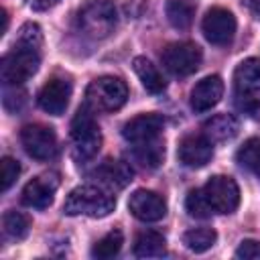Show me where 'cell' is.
Segmentation results:
<instances>
[{"label": "cell", "instance_id": "cell-23", "mask_svg": "<svg viewBox=\"0 0 260 260\" xmlns=\"http://www.w3.org/2000/svg\"><path fill=\"white\" fill-rule=\"evenodd\" d=\"M122 244H124V236L120 230H112L108 232L104 238H100L93 248H91V256L93 258H100V260H108V258H114L120 250H122Z\"/></svg>", "mask_w": 260, "mask_h": 260}, {"label": "cell", "instance_id": "cell-1", "mask_svg": "<svg viewBox=\"0 0 260 260\" xmlns=\"http://www.w3.org/2000/svg\"><path fill=\"white\" fill-rule=\"evenodd\" d=\"M41 47H43L41 26L35 22H26L18 30L14 49L2 57L0 77H2L4 85H22L39 71Z\"/></svg>", "mask_w": 260, "mask_h": 260}, {"label": "cell", "instance_id": "cell-6", "mask_svg": "<svg viewBox=\"0 0 260 260\" xmlns=\"http://www.w3.org/2000/svg\"><path fill=\"white\" fill-rule=\"evenodd\" d=\"M203 53L195 43L181 41V43H171L162 51V65L167 67L169 73L177 77H187L195 73L201 65Z\"/></svg>", "mask_w": 260, "mask_h": 260}, {"label": "cell", "instance_id": "cell-5", "mask_svg": "<svg viewBox=\"0 0 260 260\" xmlns=\"http://www.w3.org/2000/svg\"><path fill=\"white\" fill-rule=\"evenodd\" d=\"M128 100V85L114 75H102L93 79L85 89V104L95 112H116Z\"/></svg>", "mask_w": 260, "mask_h": 260}, {"label": "cell", "instance_id": "cell-22", "mask_svg": "<svg viewBox=\"0 0 260 260\" xmlns=\"http://www.w3.org/2000/svg\"><path fill=\"white\" fill-rule=\"evenodd\" d=\"M217 240V234L215 230L211 228H195V230H189L183 234V244L187 250L195 252V254H201V252H207Z\"/></svg>", "mask_w": 260, "mask_h": 260}, {"label": "cell", "instance_id": "cell-25", "mask_svg": "<svg viewBox=\"0 0 260 260\" xmlns=\"http://www.w3.org/2000/svg\"><path fill=\"white\" fill-rule=\"evenodd\" d=\"M236 158L244 169H248L250 173L260 177V138H248L240 146Z\"/></svg>", "mask_w": 260, "mask_h": 260}, {"label": "cell", "instance_id": "cell-20", "mask_svg": "<svg viewBox=\"0 0 260 260\" xmlns=\"http://www.w3.org/2000/svg\"><path fill=\"white\" fill-rule=\"evenodd\" d=\"M132 156L140 167L156 169L165 158V142H162V138H154V140H148V142L132 144Z\"/></svg>", "mask_w": 260, "mask_h": 260}, {"label": "cell", "instance_id": "cell-2", "mask_svg": "<svg viewBox=\"0 0 260 260\" xmlns=\"http://www.w3.org/2000/svg\"><path fill=\"white\" fill-rule=\"evenodd\" d=\"M116 207V199L112 193H108L102 187L95 185H81L75 187L65 203H63V213L65 215H87V217H106L114 211Z\"/></svg>", "mask_w": 260, "mask_h": 260}, {"label": "cell", "instance_id": "cell-14", "mask_svg": "<svg viewBox=\"0 0 260 260\" xmlns=\"http://www.w3.org/2000/svg\"><path fill=\"white\" fill-rule=\"evenodd\" d=\"M213 142L205 134H189L179 142V160L185 167L201 169L205 167L213 156Z\"/></svg>", "mask_w": 260, "mask_h": 260}, {"label": "cell", "instance_id": "cell-32", "mask_svg": "<svg viewBox=\"0 0 260 260\" xmlns=\"http://www.w3.org/2000/svg\"><path fill=\"white\" fill-rule=\"evenodd\" d=\"M0 16H2V28H0V35H4V32H6V28H8V14H6V10H4V8L0 10Z\"/></svg>", "mask_w": 260, "mask_h": 260}, {"label": "cell", "instance_id": "cell-7", "mask_svg": "<svg viewBox=\"0 0 260 260\" xmlns=\"http://www.w3.org/2000/svg\"><path fill=\"white\" fill-rule=\"evenodd\" d=\"M203 191L215 213H234L240 205V187L228 175H213Z\"/></svg>", "mask_w": 260, "mask_h": 260}, {"label": "cell", "instance_id": "cell-8", "mask_svg": "<svg viewBox=\"0 0 260 260\" xmlns=\"http://www.w3.org/2000/svg\"><path fill=\"white\" fill-rule=\"evenodd\" d=\"M20 142L28 156L37 160H49L57 154L59 144L53 128L43 124H28L20 130Z\"/></svg>", "mask_w": 260, "mask_h": 260}, {"label": "cell", "instance_id": "cell-15", "mask_svg": "<svg viewBox=\"0 0 260 260\" xmlns=\"http://www.w3.org/2000/svg\"><path fill=\"white\" fill-rule=\"evenodd\" d=\"M223 95V81L219 75H207L195 83L191 89V110L197 114L209 112L221 102Z\"/></svg>", "mask_w": 260, "mask_h": 260}, {"label": "cell", "instance_id": "cell-3", "mask_svg": "<svg viewBox=\"0 0 260 260\" xmlns=\"http://www.w3.org/2000/svg\"><path fill=\"white\" fill-rule=\"evenodd\" d=\"M93 108L83 104L73 120H71V138H73V154L77 160H89L98 154L102 146V132L93 116Z\"/></svg>", "mask_w": 260, "mask_h": 260}, {"label": "cell", "instance_id": "cell-26", "mask_svg": "<svg viewBox=\"0 0 260 260\" xmlns=\"http://www.w3.org/2000/svg\"><path fill=\"white\" fill-rule=\"evenodd\" d=\"M2 228H4V234L12 240H22L28 236V230H30V219L20 213V211H6L4 217H2Z\"/></svg>", "mask_w": 260, "mask_h": 260}, {"label": "cell", "instance_id": "cell-29", "mask_svg": "<svg viewBox=\"0 0 260 260\" xmlns=\"http://www.w3.org/2000/svg\"><path fill=\"white\" fill-rule=\"evenodd\" d=\"M236 108L242 114L260 120V98L252 95L250 91H236Z\"/></svg>", "mask_w": 260, "mask_h": 260}, {"label": "cell", "instance_id": "cell-4", "mask_svg": "<svg viewBox=\"0 0 260 260\" xmlns=\"http://www.w3.org/2000/svg\"><path fill=\"white\" fill-rule=\"evenodd\" d=\"M118 12L110 0H93L85 4L77 14V28L83 37L91 41H102L110 37L116 28Z\"/></svg>", "mask_w": 260, "mask_h": 260}, {"label": "cell", "instance_id": "cell-21", "mask_svg": "<svg viewBox=\"0 0 260 260\" xmlns=\"http://www.w3.org/2000/svg\"><path fill=\"white\" fill-rule=\"evenodd\" d=\"M132 65H134V73L138 75L142 87H144L148 93H160V91L167 87V83H165L160 71H158L156 65H152L146 57H136Z\"/></svg>", "mask_w": 260, "mask_h": 260}, {"label": "cell", "instance_id": "cell-17", "mask_svg": "<svg viewBox=\"0 0 260 260\" xmlns=\"http://www.w3.org/2000/svg\"><path fill=\"white\" fill-rule=\"evenodd\" d=\"M240 130L238 120L232 114H217L211 116L205 124H203V134L211 140V142H228L232 140Z\"/></svg>", "mask_w": 260, "mask_h": 260}, {"label": "cell", "instance_id": "cell-12", "mask_svg": "<svg viewBox=\"0 0 260 260\" xmlns=\"http://www.w3.org/2000/svg\"><path fill=\"white\" fill-rule=\"evenodd\" d=\"M128 209L140 221H158L167 213V203L154 191L136 189L128 199Z\"/></svg>", "mask_w": 260, "mask_h": 260}, {"label": "cell", "instance_id": "cell-19", "mask_svg": "<svg viewBox=\"0 0 260 260\" xmlns=\"http://www.w3.org/2000/svg\"><path fill=\"white\" fill-rule=\"evenodd\" d=\"M167 254V242L162 234L146 230L134 240V256L136 258H160Z\"/></svg>", "mask_w": 260, "mask_h": 260}, {"label": "cell", "instance_id": "cell-28", "mask_svg": "<svg viewBox=\"0 0 260 260\" xmlns=\"http://www.w3.org/2000/svg\"><path fill=\"white\" fill-rule=\"evenodd\" d=\"M18 175H20V165H18V160L12 158V156H4V158L0 160V181H2V191H8V189L16 183Z\"/></svg>", "mask_w": 260, "mask_h": 260}, {"label": "cell", "instance_id": "cell-11", "mask_svg": "<svg viewBox=\"0 0 260 260\" xmlns=\"http://www.w3.org/2000/svg\"><path fill=\"white\" fill-rule=\"evenodd\" d=\"M59 187V175L57 173H45L28 181L22 189V203L32 209H47L53 203V195Z\"/></svg>", "mask_w": 260, "mask_h": 260}, {"label": "cell", "instance_id": "cell-9", "mask_svg": "<svg viewBox=\"0 0 260 260\" xmlns=\"http://www.w3.org/2000/svg\"><path fill=\"white\" fill-rule=\"evenodd\" d=\"M201 30L211 45H228L236 35V16L230 10L215 6L205 12L201 20Z\"/></svg>", "mask_w": 260, "mask_h": 260}, {"label": "cell", "instance_id": "cell-13", "mask_svg": "<svg viewBox=\"0 0 260 260\" xmlns=\"http://www.w3.org/2000/svg\"><path fill=\"white\" fill-rule=\"evenodd\" d=\"M162 128H165V118L160 114H140L124 124L122 136L130 144H140V142L160 138Z\"/></svg>", "mask_w": 260, "mask_h": 260}, {"label": "cell", "instance_id": "cell-27", "mask_svg": "<svg viewBox=\"0 0 260 260\" xmlns=\"http://www.w3.org/2000/svg\"><path fill=\"white\" fill-rule=\"evenodd\" d=\"M185 209L191 217H197V219H207L211 217L215 211L211 209L207 197H205V191L203 189H191L185 197Z\"/></svg>", "mask_w": 260, "mask_h": 260}, {"label": "cell", "instance_id": "cell-31", "mask_svg": "<svg viewBox=\"0 0 260 260\" xmlns=\"http://www.w3.org/2000/svg\"><path fill=\"white\" fill-rule=\"evenodd\" d=\"M59 2L61 0H28V6L32 10H37V12H45V10L53 8V6H57Z\"/></svg>", "mask_w": 260, "mask_h": 260}, {"label": "cell", "instance_id": "cell-16", "mask_svg": "<svg viewBox=\"0 0 260 260\" xmlns=\"http://www.w3.org/2000/svg\"><path fill=\"white\" fill-rule=\"evenodd\" d=\"M91 177L95 181H100L104 187L110 189H122L132 181V169L122 162V160H114V158H106L104 162H100L95 167V171L91 173Z\"/></svg>", "mask_w": 260, "mask_h": 260}, {"label": "cell", "instance_id": "cell-18", "mask_svg": "<svg viewBox=\"0 0 260 260\" xmlns=\"http://www.w3.org/2000/svg\"><path fill=\"white\" fill-rule=\"evenodd\" d=\"M234 83L238 91H260V59H244L234 71Z\"/></svg>", "mask_w": 260, "mask_h": 260}, {"label": "cell", "instance_id": "cell-10", "mask_svg": "<svg viewBox=\"0 0 260 260\" xmlns=\"http://www.w3.org/2000/svg\"><path fill=\"white\" fill-rule=\"evenodd\" d=\"M69 98H71V81H67L65 77H51L41 87L37 95V104L43 112L51 116H61L69 106Z\"/></svg>", "mask_w": 260, "mask_h": 260}, {"label": "cell", "instance_id": "cell-30", "mask_svg": "<svg viewBox=\"0 0 260 260\" xmlns=\"http://www.w3.org/2000/svg\"><path fill=\"white\" fill-rule=\"evenodd\" d=\"M236 256L244 258V260H260V242H256V240H242L238 250H236Z\"/></svg>", "mask_w": 260, "mask_h": 260}, {"label": "cell", "instance_id": "cell-24", "mask_svg": "<svg viewBox=\"0 0 260 260\" xmlns=\"http://www.w3.org/2000/svg\"><path fill=\"white\" fill-rule=\"evenodd\" d=\"M167 20L171 22V26L179 28V30H185L191 26L193 22V8L183 2V0H167Z\"/></svg>", "mask_w": 260, "mask_h": 260}]
</instances>
